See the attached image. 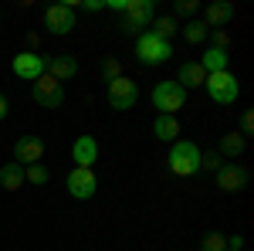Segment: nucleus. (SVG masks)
Returning <instances> with one entry per match:
<instances>
[{"label":"nucleus","instance_id":"nucleus-11","mask_svg":"<svg viewBox=\"0 0 254 251\" xmlns=\"http://www.w3.org/2000/svg\"><path fill=\"white\" fill-rule=\"evenodd\" d=\"M44 160V139L41 136H20L14 143V163L20 167H34Z\"/></svg>","mask_w":254,"mask_h":251},{"label":"nucleus","instance_id":"nucleus-24","mask_svg":"<svg viewBox=\"0 0 254 251\" xmlns=\"http://www.w3.org/2000/svg\"><path fill=\"white\" fill-rule=\"evenodd\" d=\"M200 251H227V238L224 234H207L203 238V245H200Z\"/></svg>","mask_w":254,"mask_h":251},{"label":"nucleus","instance_id":"nucleus-8","mask_svg":"<svg viewBox=\"0 0 254 251\" xmlns=\"http://www.w3.org/2000/svg\"><path fill=\"white\" fill-rule=\"evenodd\" d=\"M31 95H34V102H38V105H44V109H58L61 102H64V88H61V82H55V78L44 72V75L34 82Z\"/></svg>","mask_w":254,"mask_h":251},{"label":"nucleus","instance_id":"nucleus-17","mask_svg":"<svg viewBox=\"0 0 254 251\" xmlns=\"http://www.w3.org/2000/svg\"><path fill=\"white\" fill-rule=\"evenodd\" d=\"M153 136L163 139V143H176V139H180V119L176 116H156V122H153Z\"/></svg>","mask_w":254,"mask_h":251},{"label":"nucleus","instance_id":"nucleus-13","mask_svg":"<svg viewBox=\"0 0 254 251\" xmlns=\"http://www.w3.org/2000/svg\"><path fill=\"white\" fill-rule=\"evenodd\" d=\"M234 20V3L231 0H217V3H207V14H203V24L207 31H220L224 24Z\"/></svg>","mask_w":254,"mask_h":251},{"label":"nucleus","instance_id":"nucleus-14","mask_svg":"<svg viewBox=\"0 0 254 251\" xmlns=\"http://www.w3.org/2000/svg\"><path fill=\"white\" fill-rule=\"evenodd\" d=\"M71 160H75L78 167H88V170H92V163H98L95 136H78V139L71 143Z\"/></svg>","mask_w":254,"mask_h":251},{"label":"nucleus","instance_id":"nucleus-18","mask_svg":"<svg viewBox=\"0 0 254 251\" xmlns=\"http://www.w3.org/2000/svg\"><path fill=\"white\" fill-rule=\"evenodd\" d=\"M207 75H214V72H227V65H231V55L224 51V48H207V55L203 61H196Z\"/></svg>","mask_w":254,"mask_h":251},{"label":"nucleus","instance_id":"nucleus-34","mask_svg":"<svg viewBox=\"0 0 254 251\" xmlns=\"http://www.w3.org/2000/svg\"><path fill=\"white\" fill-rule=\"evenodd\" d=\"M227 251H231V248H227Z\"/></svg>","mask_w":254,"mask_h":251},{"label":"nucleus","instance_id":"nucleus-25","mask_svg":"<svg viewBox=\"0 0 254 251\" xmlns=\"http://www.w3.org/2000/svg\"><path fill=\"white\" fill-rule=\"evenodd\" d=\"M224 167V156L220 153H207V156H200V170H207V173H217Z\"/></svg>","mask_w":254,"mask_h":251},{"label":"nucleus","instance_id":"nucleus-12","mask_svg":"<svg viewBox=\"0 0 254 251\" xmlns=\"http://www.w3.org/2000/svg\"><path fill=\"white\" fill-rule=\"evenodd\" d=\"M217 187L227 193H237L248 187V170L244 167H237V163H224L220 170H217Z\"/></svg>","mask_w":254,"mask_h":251},{"label":"nucleus","instance_id":"nucleus-2","mask_svg":"<svg viewBox=\"0 0 254 251\" xmlns=\"http://www.w3.org/2000/svg\"><path fill=\"white\" fill-rule=\"evenodd\" d=\"M170 55H173V44L170 41H159L149 31L136 38V58L142 65H163V61H170Z\"/></svg>","mask_w":254,"mask_h":251},{"label":"nucleus","instance_id":"nucleus-16","mask_svg":"<svg viewBox=\"0 0 254 251\" xmlns=\"http://www.w3.org/2000/svg\"><path fill=\"white\" fill-rule=\"evenodd\" d=\"M207 82V72L196 65V61H187V65H180V75H176V85L187 92V88H200Z\"/></svg>","mask_w":254,"mask_h":251},{"label":"nucleus","instance_id":"nucleus-1","mask_svg":"<svg viewBox=\"0 0 254 251\" xmlns=\"http://www.w3.org/2000/svg\"><path fill=\"white\" fill-rule=\"evenodd\" d=\"M200 146L190 139H176L173 150H170V173L176 176H193L200 173Z\"/></svg>","mask_w":254,"mask_h":251},{"label":"nucleus","instance_id":"nucleus-21","mask_svg":"<svg viewBox=\"0 0 254 251\" xmlns=\"http://www.w3.org/2000/svg\"><path fill=\"white\" fill-rule=\"evenodd\" d=\"M176 31H180V27H176V17H156V20H153V31H149V34H156L159 41H170Z\"/></svg>","mask_w":254,"mask_h":251},{"label":"nucleus","instance_id":"nucleus-15","mask_svg":"<svg viewBox=\"0 0 254 251\" xmlns=\"http://www.w3.org/2000/svg\"><path fill=\"white\" fill-rule=\"evenodd\" d=\"M48 75L55 78V82H71V78L78 75V61L71 58V55H58V58L48 61Z\"/></svg>","mask_w":254,"mask_h":251},{"label":"nucleus","instance_id":"nucleus-19","mask_svg":"<svg viewBox=\"0 0 254 251\" xmlns=\"http://www.w3.org/2000/svg\"><path fill=\"white\" fill-rule=\"evenodd\" d=\"M0 187L3 190H20L24 187V167L20 163H3L0 167Z\"/></svg>","mask_w":254,"mask_h":251},{"label":"nucleus","instance_id":"nucleus-30","mask_svg":"<svg viewBox=\"0 0 254 251\" xmlns=\"http://www.w3.org/2000/svg\"><path fill=\"white\" fill-rule=\"evenodd\" d=\"M78 7H85L88 14H95V10H105V0H85V3H78Z\"/></svg>","mask_w":254,"mask_h":251},{"label":"nucleus","instance_id":"nucleus-4","mask_svg":"<svg viewBox=\"0 0 254 251\" xmlns=\"http://www.w3.org/2000/svg\"><path fill=\"white\" fill-rule=\"evenodd\" d=\"M153 105L159 109V116H176L187 105V92L176 82H159L156 88H153Z\"/></svg>","mask_w":254,"mask_h":251},{"label":"nucleus","instance_id":"nucleus-22","mask_svg":"<svg viewBox=\"0 0 254 251\" xmlns=\"http://www.w3.org/2000/svg\"><path fill=\"white\" fill-rule=\"evenodd\" d=\"M183 34H187L190 44H203V41H207V24H203V20H190V24L183 27Z\"/></svg>","mask_w":254,"mask_h":251},{"label":"nucleus","instance_id":"nucleus-32","mask_svg":"<svg viewBox=\"0 0 254 251\" xmlns=\"http://www.w3.org/2000/svg\"><path fill=\"white\" fill-rule=\"evenodd\" d=\"M105 7H112V10H119V14H122V10H126V0H109Z\"/></svg>","mask_w":254,"mask_h":251},{"label":"nucleus","instance_id":"nucleus-27","mask_svg":"<svg viewBox=\"0 0 254 251\" xmlns=\"http://www.w3.org/2000/svg\"><path fill=\"white\" fill-rule=\"evenodd\" d=\"M102 75L109 78V82H112V78H119V75H122L119 61H116V58H105V61H102Z\"/></svg>","mask_w":254,"mask_h":251},{"label":"nucleus","instance_id":"nucleus-6","mask_svg":"<svg viewBox=\"0 0 254 251\" xmlns=\"http://www.w3.org/2000/svg\"><path fill=\"white\" fill-rule=\"evenodd\" d=\"M136 98H139V88H136V82H132V78L119 75V78L109 82V105H112L116 112L132 109V105H136Z\"/></svg>","mask_w":254,"mask_h":251},{"label":"nucleus","instance_id":"nucleus-31","mask_svg":"<svg viewBox=\"0 0 254 251\" xmlns=\"http://www.w3.org/2000/svg\"><path fill=\"white\" fill-rule=\"evenodd\" d=\"M227 248H231V251H241V248H244V238H241V234L227 238Z\"/></svg>","mask_w":254,"mask_h":251},{"label":"nucleus","instance_id":"nucleus-20","mask_svg":"<svg viewBox=\"0 0 254 251\" xmlns=\"http://www.w3.org/2000/svg\"><path fill=\"white\" fill-rule=\"evenodd\" d=\"M244 146H248V139H244L241 133H227L224 139H220V156H241Z\"/></svg>","mask_w":254,"mask_h":251},{"label":"nucleus","instance_id":"nucleus-10","mask_svg":"<svg viewBox=\"0 0 254 251\" xmlns=\"http://www.w3.org/2000/svg\"><path fill=\"white\" fill-rule=\"evenodd\" d=\"M44 72H48V61L41 58L38 51H20V55H14V75L17 78H24V82H38Z\"/></svg>","mask_w":254,"mask_h":251},{"label":"nucleus","instance_id":"nucleus-5","mask_svg":"<svg viewBox=\"0 0 254 251\" xmlns=\"http://www.w3.org/2000/svg\"><path fill=\"white\" fill-rule=\"evenodd\" d=\"M207 92L214 98L217 105H231L237 95H241V85H237V78L231 72H214V75H207Z\"/></svg>","mask_w":254,"mask_h":251},{"label":"nucleus","instance_id":"nucleus-29","mask_svg":"<svg viewBox=\"0 0 254 251\" xmlns=\"http://www.w3.org/2000/svg\"><path fill=\"white\" fill-rule=\"evenodd\" d=\"M227 44H231V34L227 31H214V48H224L227 51Z\"/></svg>","mask_w":254,"mask_h":251},{"label":"nucleus","instance_id":"nucleus-33","mask_svg":"<svg viewBox=\"0 0 254 251\" xmlns=\"http://www.w3.org/2000/svg\"><path fill=\"white\" fill-rule=\"evenodd\" d=\"M3 116H7V98L0 95V119H3Z\"/></svg>","mask_w":254,"mask_h":251},{"label":"nucleus","instance_id":"nucleus-7","mask_svg":"<svg viewBox=\"0 0 254 251\" xmlns=\"http://www.w3.org/2000/svg\"><path fill=\"white\" fill-rule=\"evenodd\" d=\"M64 183H68V193H71L75 200H88V197H95V190H98V176H95V170H88V167H75Z\"/></svg>","mask_w":254,"mask_h":251},{"label":"nucleus","instance_id":"nucleus-28","mask_svg":"<svg viewBox=\"0 0 254 251\" xmlns=\"http://www.w3.org/2000/svg\"><path fill=\"white\" fill-rule=\"evenodd\" d=\"M254 133V112L248 109L244 116H241V136H251Z\"/></svg>","mask_w":254,"mask_h":251},{"label":"nucleus","instance_id":"nucleus-3","mask_svg":"<svg viewBox=\"0 0 254 251\" xmlns=\"http://www.w3.org/2000/svg\"><path fill=\"white\" fill-rule=\"evenodd\" d=\"M153 10H156L153 0H126L122 31H126V34H136V31H142V27H149V24H153Z\"/></svg>","mask_w":254,"mask_h":251},{"label":"nucleus","instance_id":"nucleus-9","mask_svg":"<svg viewBox=\"0 0 254 251\" xmlns=\"http://www.w3.org/2000/svg\"><path fill=\"white\" fill-rule=\"evenodd\" d=\"M44 27L51 31V34H71L75 31V10L68 7V3H51L48 10H44Z\"/></svg>","mask_w":254,"mask_h":251},{"label":"nucleus","instance_id":"nucleus-23","mask_svg":"<svg viewBox=\"0 0 254 251\" xmlns=\"http://www.w3.org/2000/svg\"><path fill=\"white\" fill-rule=\"evenodd\" d=\"M24 183H34V187H44L48 183V170L34 163V167H24Z\"/></svg>","mask_w":254,"mask_h":251},{"label":"nucleus","instance_id":"nucleus-26","mask_svg":"<svg viewBox=\"0 0 254 251\" xmlns=\"http://www.w3.org/2000/svg\"><path fill=\"white\" fill-rule=\"evenodd\" d=\"M196 10H200L196 0H176V14H180V17H193Z\"/></svg>","mask_w":254,"mask_h":251}]
</instances>
